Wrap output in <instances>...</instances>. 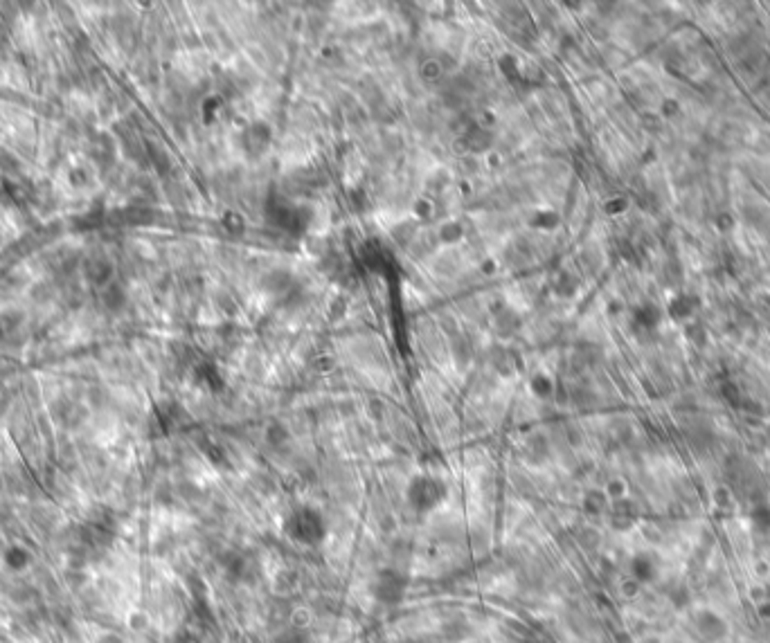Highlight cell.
<instances>
[{"label":"cell","mask_w":770,"mask_h":643,"mask_svg":"<svg viewBox=\"0 0 770 643\" xmlns=\"http://www.w3.org/2000/svg\"><path fill=\"white\" fill-rule=\"evenodd\" d=\"M408 592V578L397 569H381L374 576L372 594L383 605H399Z\"/></svg>","instance_id":"cell-3"},{"label":"cell","mask_w":770,"mask_h":643,"mask_svg":"<svg viewBox=\"0 0 770 643\" xmlns=\"http://www.w3.org/2000/svg\"><path fill=\"white\" fill-rule=\"evenodd\" d=\"M446 495H448V488L444 481L437 477H431V475L414 477L408 484V490H405V499H408L410 509L421 513V516L440 509Z\"/></svg>","instance_id":"cell-2"},{"label":"cell","mask_w":770,"mask_h":643,"mask_svg":"<svg viewBox=\"0 0 770 643\" xmlns=\"http://www.w3.org/2000/svg\"><path fill=\"white\" fill-rule=\"evenodd\" d=\"M757 612H759V616H762L764 621H770V598H766L764 603L757 605Z\"/></svg>","instance_id":"cell-7"},{"label":"cell","mask_w":770,"mask_h":643,"mask_svg":"<svg viewBox=\"0 0 770 643\" xmlns=\"http://www.w3.org/2000/svg\"><path fill=\"white\" fill-rule=\"evenodd\" d=\"M696 302H694V297H689V295H678L676 299H673V302L669 304V315L673 317V319H684V317H689L691 313H694V310H696Z\"/></svg>","instance_id":"cell-4"},{"label":"cell","mask_w":770,"mask_h":643,"mask_svg":"<svg viewBox=\"0 0 770 643\" xmlns=\"http://www.w3.org/2000/svg\"><path fill=\"white\" fill-rule=\"evenodd\" d=\"M637 322H640V324H644V326H656L658 322H660V310L656 306L642 308L640 313H637Z\"/></svg>","instance_id":"cell-5"},{"label":"cell","mask_w":770,"mask_h":643,"mask_svg":"<svg viewBox=\"0 0 770 643\" xmlns=\"http://www.w3.org/2000/svg\"><path fill=\"white\" fill-rule=\"evenodd\" d=\"M755 574H757V578H768V574H770V565L766 562V560H757L755 562Z\"/></svg>","instance_id":"cell-6"},{"label":"cell","mask_w":770,"mask_h":643,"mask_svg":"<svg viewBox=\"0 0 770 643\" xmlns=\"http://www.w3.org/2000/svg\"><path fill=\"white\" fill-rule=\"evenodd\" d=\"M471 643H475V641H471Z\"/></svg>","instance_id":"cell-8"},{"label":"cell","mask_w":770,"mask_h":643,"mask_svg":"<svg viewBox=\"0 0 770 643\" xmlns=\"http://www.w3.org/2000/svg\"><path fill=\"white\" fill-rule=\"evenodd\" d=\"M284 533H286V538L291 540V542H295V544L318 546V544L325 542L327 533H329V527H327L325 516L318 509H313V506H297V509H293L286 516V520H284Z\"/></svg>","instance_id":"cell-1"}]
</instances>
